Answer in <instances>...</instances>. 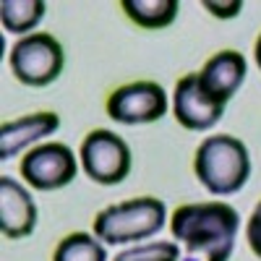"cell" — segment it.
<instances>
[{"instance_id": "6da1fadb", "label": "cell", "mask_w": 261, "mask_h": 261, "mask_svg": "<svg viewBox=\"0 0 261 261\" xmlns=\"http://www.w3.org/2000/svg\"><path fill=\"white\" fill-rule=\"evenodd\" d=\"M241 217L235 206L222 201L183 204L170 220L172 238L183 243L186 253L199 261H230Z\"/></svg>"}, {"instance_id": "7a4b0ae2", "label": "cell", "mask_w": 261, "mask_h": 261, "mask_svg": "<svg viewBox=\"0 0 261 261\" xmlns=\"http://www.w3.org/2000/svg\"><path fill=\"white\" fill-rule=\"evenodd\" d=\"M193 170L209 193L230 196L246 186L251 175V157L246 144L230 134L206 136L196 149Z\"/></svg>"}, {"instance_id": "3957f363", "label": "cell", "mask_w": 261, "mask_h": 261, "mask_svg": "<svg viewBox=\"0 0 261 261\" xmlns=\"http://www.w3.org/2000/svg\"><path fill=\"white\" fill-rule=\"evenodd\" d=\"M165 201L154 196H139L113 206H105L94 217V235L105 243H136L157 235L165 227Z\"/></svg>"}, {"instance_id": "277c9868", "label": "cell", "mask_w": 261, "mask_h": 261, "mask_svg": "<svg viewBox=\"0 0 261 261\" xmlns=\"http://www.w3.org/2000/svg\"><path fill=\"white\" fill-rule=\"evenodd\" d=\"M11 71L13 76L34 89L50 86L65 65L63 45L47 32H34L29 37H21L11 47Z\"/></svg>"}, {"instance_id": "5b68a950", "label": "cell", "mask_w": 261, "mask_h": 261, "mask_svg": "<svg viewBox=\"0 0 261 261\" xmlns=\"http://www.w3.org/2000/svg\"><path fill=\"white\" fill-rule=\"evenodd\" d=\"M84 172L99 186H118L130 172V146L107 128H97L81 141Z\"/></svg>"}, {"instance_id": "8992f818", "label": "cell", "mask_w": 261, "mask_h": 261, "mask_svg": "<svg viewBox=\"0 0 261 261\" xmlns=\"http://www.w3.org/2000/svg\"><path fill=\"white\" fill-rule=\"evenodd\" d=\"M167 113V94L157 81H130L107 97V115L123 125L154 123Z\"/></svg>"}, {"instance_id": "52a82bcc", "label": "cell", "mask_w": 261, "mask_h": 261, "mask_svg": "<svg viewBox=\"0 0 261 261\" xmlns=\"http://www.w3.org/2000/svg\"><path fill=\"white\" fill-rule=\"evenodd\" d=\"M21 175L34 191H58L76 178V157L68 144H39L21 160Z\"/></svg>"}, {"instance_id": "ba28073f", "label": "cell", "mask_w": 261, "mask_h": 261, "mask_svg": "<svg viewBox=\"0 0 261 261\" xmlns=\"http://www.w3.org/2000/svg\"><path fill=\"white\" fill-rule=\"evenodd\" d=\"M172 113H175V120L186 130H209L222 120L225 107L206 97V92L199 84V73H186L175 84Z\"/></svg>"}, {"instance_id": "9c48e42d", "label": "cell", "mask_w": 261, "mask_h": 261, "mask_svg": "<svg viewBox=\"0 0 261 261\" xmlns=\"http://www.w3.org/2000/svg\"><path fill=\"white\" fill-rule=\"evenodd\" d=\"M246 73H248L246 58L238 50H222L204 63V68L199 73V84L212 102L225 107L235 97V92L241 89V84L246 81Z\"/></svg>"}, {"instance_id": "30bf717a", "label": "cell", "mask_w": 261, "mask_h": 261, "mask_svg": "<svg viewBox=\"0 0 261 261\" xmlns=\"http://www.w3.org/2000/svg\"><path fill=\"white\" fill-rule=\"evenodd\" d=\"M37 227V204L32 193L11 175H0V230L8 241H21Z\"/></svg>"}, {"instance_id": "8fae6325", "label": "cell", "mask_w": 261, "mask_h": 261, "mask_svg": "<svg viewBox=\"0 0 261 261\" xmlns=\"http://www.w3.org/2000/svg\"><path fill=\"white\" fill-rule=\"evenodd\" d=\"M60 128V118L55 113H34L18 120H8L0 128V160H11L18 151H24L34 141L53 136Z\"/></svg>"}, {"instance_id": "7c38bea8", "label": "cell", "mask_w": 261, "mask_h": 261, "mask_svg": "<svg viewBox=\"0 0 261 261\" xmlns=\"http://www.w3.org/2000/svg\"><path fill=\"white\" fill-rule=\"evenodd\" d=\"M120 8L136 27L149 32L167 29L180 11L178 0H123Z\"/></svg>"}, {"instance_id": "4fadbf2b", "label": "cell", "mask_w": 261, "mask_h": 261, "mask_svg": "<svg viewBox=\"0 0 261 261\" xmlns=\"http://www.w3.org/2000/svg\"><path fill=\"white\" fill-rule=\"evenodd\" d=\"M45 11H47V6L42 0H3L0 3L3 29L11 34H27L45 18Z\"/></svg>"}, {"instance_id": "5bb4252c", "label": "cell", "mask_w": 261, "mask_h": 261, "mask_svg": "<svg viewBox=\"0 0 261 261\" xmlns=\"http://www.w3.org/2000/svg\"><path fill=\"white\" fill-rule=\"evenodd\" d=\"M53 261H107V251L99 238L89 232H73L58 243Z\"/></svg>"}, {"instance_id": "9a60e30c", "label": "cell", "mask_w": 261, "mask_h": 261, "mask_svg": "<svg viewBox=\"0 0 261 261\" xmlns=\"http://www.w3.org/2000/svg\"><path fill=\"white\" fill-rule=\"evenodd\" d=\"M113 261H180V251H178V243L172 241H157V243L128 248L118 253Z\"/></svg>"}, {"instance_id": "2e32d148", "label": "cell", "mask_w": 261, "mask_h": 261, "mask_svg": "<svg viewBox=\"0 0 261 261\" xmlns=\"http://www.w3.org/2000/svg\"><path fill=\"white\" fill-rule=\"evenodd\" d=\"M246 238H248V246L251 251L261 258V201L256 204V209L248 217V225H246Z\"/></svg>"}, {"instance_id": "e0dca14e", "label": "cell", "mask_w": 261, "mask_h": 261, "mask_svg": "<svg viewBox=\"0 0 261 261\" xmlns=\"http://www.w3.org/2000/svg\"><path fill=\"white\" fill-rule=\"evenodd\" d=\"M204 8H209L214 16H220V18H230V16H235L238 11L243 8V3L241 0H232V3H204Z\"/></svg>"}, {"instance_id": "ac0fdd59", "label": "cell", "mask_w": 261, "mask_h": 261, "mask_svg": "<svg viewBox=\"0 0 261 261\" xmlns=\"http://www.w3.org/2000/svg\"><path fill=\"white\" fill-rule=\"evenodd\" d=\"M256 63H258V68H261V34L256 39Z\"/></svg>"}]
</instances>
